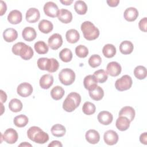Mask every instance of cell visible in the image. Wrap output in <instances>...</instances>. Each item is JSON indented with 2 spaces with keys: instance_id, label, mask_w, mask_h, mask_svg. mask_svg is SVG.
Here are the masks:
<instances>
[{
  "instance_id": "484cf974",
  "label": "cell",
  "mask_w": 147,
  "mask_h": 147,
  "mask_svg": "<svg viewBox=\"0 0 147 147\" xmlns=\"http://www.w3.org/2000/svg\"><path fill=\"white\" fill-rule=\"evenodd\" d=\"M135 110L130 106H125L122 107L119 112V116H124L127 118L130 122L133 121L135 117Z\"/></svg>"
},
{
  "instance_id": "8d00e7d4",
  "label": "cell",
  "mask_w": 147,
  "mask_h": 147,
  "mask_svg": "<svg viewBox=\"0 0 147 147\" xmlns=\"http://www.w3.org/2000/svg\"><path fill=\"white\" fill-rule=\"evenodd\" d=\"M59 58L65 63L69 62L72 59V53L69 49L64 48L59 53Z\"/></svg>"
},
{
  "instance_id": "83f0119b",
  "label": "cell",
  "mask_w": 147,
  "mask_h": 147,
  "mask_svg": "<svg viewBox=\"0 0 147 147\" xmlns=\"http://www.w3.org/2000/svg\"><path fill=\"white\" fill-rule=\"evenodd\" d=\"M134 49L133 43L130 41H123L119 45V51L123 55L130 54Z\"/></svg>"
},
{
  "instance_id": "7a4b0ae2",
  "label": "cell",
  "mask_w": 147,
  "mask_h": 147,
  "mask_svg": "<svg viewBox=\"0 0 147 147\" xmlns=\"http://www.w3.org/2000/svg\"><path fill=\"white\" fill-rule=\"evenodd\" d=\"M11 51L15 55L21 56L25 60H30L34 54L32 48L22 42H18L15 44L13 46Z\"/></svg>"
},
{
  "instance_id": "8992f818",
  "label": "cell",
  "mask_w": 147,
  "mask_h": 147,
  "mask_svg": "<svg viewBox=\"0 0 147 147\" xmlns=\"http://www.w3.org/2000/svg\"><path fill=\"white\" fill-rule=\"evenodd\" d=\"M59 79L63 84L69 86L75 80V74L70 68H64L59 74Z\"/></svg>"
},
{
  "instance_id": "44dd1931",
  "label": "cell",
  "mask_w": 147,
  "mask_h": 147,
  "mask_svg": "<svg viewBox=\"0 0 147 147\" xmlns=\"http://www.w3.org/2000/svg\"><path fill=\"white\" fill-rule=\"evenodd\" d=\"M57 17L59 20L64 24H68L72 20L71 12L65 9H61L59 10Z\"/></svg>"
},
{
  "instance_id": "4fadbf2b",
  "label": "cell",
  "mask_w": 147,
  "mask_h": 147,
  "mask_svg": "<svg viewBox=\"0 0 147 147\" xmlns=\"http://www.w3.org/2000/svg\"><path fill=\"white\" fill-rule=\"evenodd\" d=\"M107 74L111 76H118L122 71L121 65L116 61L110 62L106 67Z\"/></svg>"
},
{
  "instance_id": "bcb514c9",
  "label": "cell",
  "mask_w": 147,
  "mask_h": 147,
  "mask_svg": "<svg viewBox=\"0 0 147 147\" xmlns=\"http://www.w3.org/2000/svg\"><path fill=\"white\" fill-rule=\"evenodd\" d=\"M49 147H56V146H59V147H62L63 145L62 144L57 140H55V141H52L49 145H48Z\"/></svg>"
},
{
  "instance_id": "681fc988",
  "label": "cell",
  "mask_w": 147,
  "mask_h": 147,
  "mask_svg": "<svg viewBox=\"0 0 147 147\" xmlns=\"http://www.w3.org/2000/svg\"><path fill=\"white\" fill-rule=\"evenodd\" d=\"M60 2L65 5H70L72 2V0H67V1H60Z\"/></svg>"
},
{
  "instance_id": "cb8c5ba5",
  "label": "cell",
  "mask_w": 147,
  "mask_h": 147,
  "mask_svg": "<svg viewBox=\"0 0 147 147\" xmlns=\"http://www.w3.org/2000/svg\"><path fill=\"white\" fill-rule=\"evenodd\" d=\"M53 83V78L50 74H45L42 75L39 81L40 87L43 89L49 88Z\"/></svg>"
},
{
  "instance_id": "d6986e66",
  "label": "cell",
  "mask_w": 147,
  "mask_h": 147,
  "mask_svg": "<svg viewBox=\"0 0 147 147\" xmlns=\"http://www.w3.org/2000/svg\"><path fill=\"white\" fill-rule=\"evenodd\" d=\"M138 16V11L137 9L133 7L127 8L123 13L124 18L129 22L135 21Z\"/></svg>"
},
{
  "instance_id": "ee69618b",
  "label": "cell",
  "mask_w": 147,
  "mask_h": 147,
  "mask_svg": "<svg viewBox=\"0 0 147 147\" xmlns=\"http://www.w3.org/2000/svg\"><path fill=\"white\" fill-rule=\"evenodd\" d=\"M140 141L141 142V143L144 145L147 144V133L146 132H144L140 135Z\"/></svg>"
},
{
  "instance_id": "836d02e7",
  "label": "cell",
  "mask_w": 147,
  "mask_h": 147,
  "mask_svg": "<svg viewBox=\"0 0 147 147\" xmlns=\"http://www.w3.org/2000/svg\"><path fill=\"white\" fill-rule=\"evenodd\" d=\"M36 52L40 55H44L48 52V46L43 41H37L34 45Z\"/></svg>"
},
{
  "instance_id": "603a6c76",
  "label": "cell",
  "mask_w": 147,
  "mask_h": 147,
  "mask_svg": "<svg viewBox=\"0 0 147 147\" xmlns=\"http://www.w3.org/2000/svg\"><path fill=\"white\" fill-rule=\"evenodd\" d=\"M18 37L17 30L13 28H7L3 31V37L5 41L11 42L16 40Z\"/></svg>"
},
{
  "instance_id": "d6a6232c",
  "label": "cell",
  "mask_w": 147,
  "mask_h": 147,
  "mask_svg": "<svg viewBox=\"0 0 147 147\" xmlns=\"http://www.w3.org/2000/svg\"><path fill=\"white\" fill-rule=\"evenodd\" d=\"M75 11L79 15H84L87 11V6L83 1H77L74 5Z\"/></svg>"
},
{
  "instance_id": "f6af8a7d",
  "label": "cell",
  "mask_w": 147,
  "mask_h": 147,
  "mask_svg": "<svg viewBox=\"0 0 147 147\" xmlns=\"http://www.w3.org/2000/svg\"><path fill=\"white\" fill-rule=\"evenodd\" d=\"M7 10V6L6 3L3 1H1V13L0 15L2 16H3L6 11Z\"/></svg>"
},
{
  "instance_id": "7dc6e473",
  "label": "cell",
  "mask_w": 147,
  "mask_h": 147,
  "mask_svg": "<svg viewBox=\"0 0 147 147\" xmlns=\"http://www.w3.org/2000/svg\"><path fill=\"white\" fill-rule=\"evenodd\" d=\"M107 3L110 7H116L118 6V3H119V0H110L107 1Z\"/></svg>"
},
{
  "instance_id": "ffe728a7",
  "label": "cell",
  "mask_w": 147,
  "mask_h": 147,
  "mask_svg": "<svg viewBox=\"0 0 147 147\" xmlns=\"http://www.w3.org/2000/svg\"><path fill=\"white\" fill-rule=\"evenodd\" d=\"M22 36L25 41H32L36 38L37 33L33 28L28 26L22 30Z\"/></svg>"
},
{
  "instance_id": "d4e9b609",
  "label": "cell",
  "mask_w": 147,
  "mask_h": 147,
  "mask_svg": "<svg viewBox=\"0 0 147 147\" xmlns=\"http://www.w3.org/2000/svg\"><path fill=\"white\" fill-rule=\"evenodd\" d=\"M38 28L41 32L48 34L53 30V25L51 21L47 20H42L38 23Z\"/></svg>"
},
{
  "instance_id": "d590c367",
  "label": "cell",
  "mask_w": 147,
  "mask_h": 147,
  "mask_svg": "<svg viewBox=\"0 0 147 147\" xmlns=\"http://www.w3.org/2000/svg\"><path fill=\"white\" fill-rule=\"evenodd\" d=\"M28 118L24 114H20L16 116L13 120L14 124L18 127H25L28 123Z\"/></svg>"
},
{
  "instance_id": "c3c4849f",
  "label": "cell",
  "mask_w": 147,
  "mask_h": 147,
  "mask_svg": "<svg viewBox=\"0 0 147 147\" xmlns=\"http://www.w3.org/2000/svg\"><path fill=\"white\" fill-rule=\"evenodd\" d=\"M0 92H1V103H4L6 101L7 99V95L2 90H0Z\"/></svg>"
},
{
  "instance_id": "4316f807",
  "label": "cell",
  "mask_w": 147,
  "mask_h": 147,
  "mask_svg": "<svg viewBox=\"0 0 147 147\" xmlns=\"http://www.w3.org/2000/svg\"><path fill=\"white\" fill-rule=\"evenodd\" d=\"M65 37L68 42L74 44L79 41L80 38V34L78 30L74 29H71L67 30L65 34Z\"/></svg>"
},
{
  "instance_id": "b9f144b4",
  "label": "cell",
  "mask_w": 147,
  "mask_h": 147,
  "mask_svg": "<svg viewBox=\"0 0 147 147\" xmlns=\"http://www.w3.org/2000/svg\"><path fill=\"white\" fill-rule=\"evenodd\" d=\"M75 53L79 57L84 58L87 57L88 54V49L86 46L79 45L75 48Z\"/></svg>"
},
{
  "instance_id": "8fae6325",
  "label": "cell",
  "mask_w": 147,
  "mask_h": 147,
  "mask_svg": "<svg viewBox=\"0 0 147 147\" xmlns=\"http://www.w3.org/2000/svg\"><path fill=\"white\" fill-rule=\"evenodd\" d=\"M18 138V135L17 131L12 128L6 130L3 134V140L7 144H14L16 142Z\"/></svg>"
},
{
  "instance_id": "f907efd6",
  "label": "cell",
  "mask_w": 147,
  "mask_h": 147,
  "mask_svg": "<svg viewBox=\"0 0 147 147\" xmlns=\"http://www.w3.org/2000/svg\"><path fill=\"white\" fill-rule=\"evenodd\" d=\"M19 146H32V145L30 144H29L26 142H22L19 145Z\"/></svg>"
},
{
  "instance_id": "60d3db41",
  "label": "cell",
  "mask_w": 147,
  "mask_h": 147,
  "mask_svg": "<svg viewBox=\"0 0 147 147\" xmlns=\"http://www.w3.org/2000/svg\"><path fill=\"white\" fill-rule=\"evenodd\" d=\"M88 64L92 68L99 67L102 63V59L98 55H93L88 59Z\"/></svg>"
},
{
  "instance_id": "5bb4252c",
  "label": "cell",
  "mask_w": 147,
  "mask_h": 147,
  "mask_svg": "<svg viewBox=\"0 0 147 147\" xmlns=\"http://www.w3.org/2000/svg\"><path fill=\"white\" fill-rule=\"evenodd\" d=\"M40 17V13L39 10L34 7L29 9L25 15L26 20L29 23H34L38 21Z\"/></svg>"
},
{
  "instance_id": "9c48e42d",
  "label": "cell",
  "mask_w": 147,
  "mask_h": 147,
  "mask_svg": "<svg viewBox=\"0 0 147 147\" xmlns=\"http://www.w3.org/2000/svg\"><path fill=\"white\" fill-rule=\"evenodd\" d=\"M48 46L53 50H57L63 44V38L59 33H54L49 37L48 40Z\"/></svg>"
},
{
  "instance_id": "277c9868",
  "label": "cell",
  "mask_w": 147,
  "mask_h": 147,
  "mask_svg": "<svg viewBox=\"0 0 147 147\" xmlns=\"http://www.w3.org/2000/svg\"><path fill=\"white\" fill-rule=\"evenodd\" d=\"M81 30L84 37L88 40L92 41L96 39L99 36V29L90 21H84L81 25Z\"/></svg>"
},
{
  "instance_id": "f1b7e54d",
  "label": "cell",
  "mask_w": 147,
  "mask_h": 147,
  "mask_svg": "<svg viewBox=\"0 0 147 147\" xmlns=\"http://www.w3.org/2000/svg\"><path fill=\"white\" fill-rule=\"evenodd\" d=\"M51 133L53 136L56 137H61L65 134V127L61 124H55L51 127Z\"/></svg>"
},
{
  "instance_id": "e0dca14e",
  "label": "cell",
  "mask_w": 147,
  "mask_h": 147,
  "mask_svg": "<svg viewBox=\"0 0 147 147\" xmlns=\"http://www.w3.org/2000/svg\"><path fill=\"white\" fill-rule=\"evenodd\" d=\"M98 82L95 76L92 75H88L86 76L83 80V84L86 89L88 91H92L97 86Z\"/></svg>"
},
{
  "instance_id": "2e32d148",
  "label": "cell",
  "mask_w": 147,
  "mask_h": 147,
  "mask_svg": "<svg viewBox=\"0 0 147 147\" xmlns=\"http://www.w3.org/2000/svg\"><path fill=\"white\" fill-rule=\"evenodd\" d=\"M22 20V15L21 11L17 10H11L7 16V21L9 23L16 25L20 24Z\"/></svg>"
},
{
  "instance_id": "ac0fdd59",
  "label": "cell",
  "mask_w": 147,
  "mask_h": 147,
  "mask_svg": "<svg viewBox=\"0 0 147 147\" xmlns=\"http://www.w3.org/2000/svg\"><path fill=\"white\" fill-rule=\"evenodd\" d=\"M86 140L91 144H96L100 140V135L98 131L94 129L88 130L85 135Z\"/></svg>"
},
{
  "instance_id": "1f68e13d",
  "label": "cell",
  "mask_w": 147,
  "mask_h": 147,
  "mask_svg": "<svg viewBox=\"0 0 147 147\" xmlns=\"http://www.w3.org/2000/svg\"><path fill=\"white\" fill-rule=\"evenodd\" d=\"M89 95L93 100L98 101L103 98L104 96V91L100 86H97L93 90L89 91Z\"/></svg>"
},
{
  "instance_id": "74e56055",
  "label": "cell",
  "mask_w": 147,
  "mask_h": 147,
  "mask_svg": "<svg viewBox=\"0 0 147 147\" xmlns=\"http://www.w3.org/2000/svg\"><path fill=\"white\" fill-rule=\"evenodd\" d=\"M134 75L140 80L144 79L146 77V69L142 65H138L134 69Z\"/></svg>"
},
{
  "instance_id": "ab89813d",
  "label": "cell",
  "mask_w": 147,
  "mask_h": 147,
  "mask_svg": "<svg viewBox=\"0 0 147 147\" xmlns=\"http://www.w3.org/2000/svg\"><path fill=\"white\" fill-rule=\"evenodd\" d=\"M82 110L84 114L90 115L95 113L96 107L94 103L90 102H86L82 107Z\"/></svg>"
},
{
  "instance_id": "7bdbcfd3",
  "label": "cell",
  "mask_w": 147,
  "mask_h": 147,
  "mask_svg": "<svg viewBox=\"0 0 147 147\" xmlns=\"http://www.w3.org/2000/svg\"><path fill=\"white\" fill-rule=\"evenodd\" d=\"M146 24H147V18L144 17L142 19H141L139 23H138V26L140 29L144 32H146Z\"/></svg>"
},
{
  "instance_id": "e575fe53",
  "label": "cell",
  "mask_w": 147,
  "mask_h": 147,
  "mask_svg": "<svg viewBox=\"0 0 147 147\" xmlns=\"http://www.w3.org/2000/svg\"><path fill=\"white\" fill-rule=\"evenodd\" d=\"M9 108L11 111L17 113L22 110V103L21 100L18 99H12L9 103Z\"/></svg>"
},
{
  "instance_id": "7402d4cb",
  "label": "cell",
  "mask_w": 147,
  "mask_h": 147,
  "mask_svg": "<svg viewBox=\"0 0 147 147\" xmlns=\"http://www.w3.org/2000/svg\"><path fill=\"white\" fill-rule=\"evenodd\" d=\"M130 121L126 117L119 116L116 121L115 126L119 130L125 131L129 129L130 126Z\"/></svg>"
},
{
  "instance_id": "9a60e30c",
  "label": "cell",
  "mask_w": 147,
  "mask_h": 147,
  "mask_svg": "<svg viewBox=\"0 0 147 147\" xmlns=\"http://www.w3.org/2000/svg\"><path fill=\"white\" fill-rule=\"evenodd\" d=\"M98 121L103 125L110 124L113 120V116L111 113L107 111H100L97 117Z\"/></svg>"
},
{
  "instance_id": "52a82bcc",
  "label": "cell",
  "mask_w": 147,
  "mask_h": 147,
  "mask_svg": "<svg viewBox=\"0 0 147 147\" xmlns=\"http://www.w3.org/2000/svg\"><path fill=\"white\" fill-rule=\"evenodd\" d=\"M133 84L131 78L128 75H125L117 79L115 83V88L119 91H126L130 88Z\"/></svg>"
},
{
  "instance_id": "30bf717a",
  "label": "cell",
  "mask_w": 147,
  "mask_h": 147,
  "mask_svg": "<svg viewBox=\"0 0 147 147\" xmlns=\"http://www.w3.org/2000/svg\"><path fill=\"white\" fill-rule=\"evenodd\" d=\"M17 94L24 98L30 96L33 92L32 86L27 82H24L18 85L17 88Z\"/></svg>"
},
{
  "instance_id": "ba28073f",
  "label": "cell",
  "mask_w": 147,
  "mask_h": 147,
  "mask_svg": "<svg viewBox=\"0 0 147 147\" xmlns=\"http://www.w3.org/2000/svg\"><path fill=\"white\" fill-rule=\"evenodd\" d=\"M43 9L45 15L52 18L57 17L59 13V9L58 6L55 3L53 2H47L44 5Z\"/></svg>"
},
{
  "instance_id": "f35d334b",
  "label": "cell",
  "mask_w": 147,
  "mask_h": 147,
  "mask_svg": "<svg viewBox=\"0 0 147 147\" xmlns=\"http://www.w3.org/2000/svg\"><path fill=\"white\" fill-rule=\"evenodd\" d=\"M97 82L100 83H105L108 78V75L107 72L103 69H99L96 71L93 75Z\"/></svg>"
},
{
  "instance_id": "4dcf8cb0",
  "label": "cell",
  "mask_w": 147,
  "mask_h": 147,
  "mask_svg": "<svg viewBox=\"0 0 147 147\" xmlns=\"http://www.w3.org/2000/svg\"><path fill=\"white\" fill-rule=\"evenodd\" d=\"M65 94L64 90L59 86H56L54 87L51 91V97L56 100L61 99Z\"/></svg>"
},
{
  "instance_id": "3957f363",
  "label": "cell",
  "mask_w": 147,
  "mask_h": 147,
  "mask_svg": "<svg viewBox=\"0 0 147 147\" xmlns=\"http://www.w3.org/2000/svg\"><path fill=\"white\" fill-rule=\"evenodd\" d=\"M81 96L77 92H72L69 93L63 103V108L67 112H72L80 105Z\"/></svg>"
},
{
  "instance_id": "6da1fadb",
  "label": "cell",
  "mask_w": 147,
  "mask_h": 147,
  "mask_svg": "<svg viewBox=\"0 0 147 147\" xmlns=\"http://www.w3.org/2000/svg\"><path fill=\"white\" fill-rule=\"evenodd\" d=\"M28 137L32 141L40 144H45L49 140L48 134L37 126H32L27 131Z\"/></svg>"
},
{
  "instance_id": "f546056e",
  "label": "cell",
  "mask_w": 147,
  "mask_h": 147,
  "mask_svg": "<svg viewBox=\"0 0 147 147\" xmlns=\"http://www.w3.org/2000/svg\"><path fill=\"white\" fill-rule=\"evenodd\" d=\"M116 48L114 45L111 44H106L102 49V53L107 58H111L114 57L116 54Z\"/></svg>"
},
{
  "instance_id": "5b68a950",
  "label": "cell",
  "mask_w": 147,
  "mask_h": 147,
  "mask_svg": "<svg viewBox=\"0 0 147 147\" xmlns=\"http://www.w3.org/2000/svg\"><path fill=\"white\" fill-rule=\"evenodd\" d=\"M37 64L40 69L47 71L50 73L56 72L59 67L58 61L54 58L40 57L37 60Z\"/></svg>"
},
{
  "instance_id": "7c38bea8",
  "label": "cell",
  "mask_w": 147,
  "mask_h": 147,
  "mask_svg": "<svg viewBox=\"0 0 147 147\" xmlns=\"http://www.w3.org/2000/svg\"><path fill=\"white\" fill-rule=\"evenodd\" d=\"M118 135L116 131L113 130L106 131L103 135L105 142L109 145H113L117 143L118 141Z\"/></svg>"
}]
</instances>
